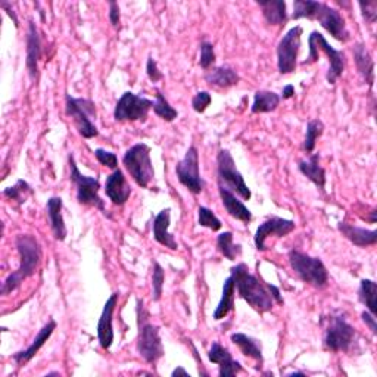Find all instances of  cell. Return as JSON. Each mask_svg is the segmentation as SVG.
I'll return each mask as SVG.
<instances>
[{"label": "cell", "instance_id": "obj_49", "mask_svg": "<svg viewBox=\"0 0 377 377\" xmlns=\"http://www.w3.org/2000/svg\"><path fill=\"white\" fill-rule=\"evenodd\" d=\"M289 376H305L304 373H300V371H293V373H291Z\"/></svg>", "mask_w": 377, "mask_h": 377}, {"label": "cell", "instance_id": "obj_32", "mask_svg": "<svg viewBox=\"0 0 377 377\" xmlns=\"http://www.w3.org/2000/svg\"><path fill=\"white\" fill-rule=\"evenodd\" d=\"M376 295H377V284L370 279H363L358 289V299L361 304H364L373 315L377 314V304H376Z\"/></svg>", "mask_w": 377, "mask_h": 377}, {"label": "cell", "instance_id": "obj_2", "mask_svg": "<svg viewBox=\"0 0 377 377\" xmlns=\"http://www.w3.org/2000/svg\"><path fill=\"white\" fill-rule=\"evenodd\" d=\"M232 277L234 280L239 296L260 314L268 312L275 307V298L270 284H264L258 277L253 276L246 264L232 267Z\"/></svg>", "mask_w": 377, "mask_h": 377}, {"label": "cell", "instance_id": "obj_44", "mask_svg": "<svg viewBox=\"0 0 377 377\" xmlns=\"http://www.w3.org/2000/svg\"><path fill=\"white\" fill-rule=\"evenodd\" d=\"M108 5H110V13H108L110 15V21H111V24L114 27H117L119 24V20H121V13H119V6H118L117 2H112V0H111V2Z\"/></svg>", "mask_w": 377, "mask_h": 377}, {"label": "cell", "instance_id": "obj_36", "mask_svg": "<svg viewBox=\"0 0 377 377\" xmlns=\"http://www.w3.org/2000/svg\"><path fill=\"white\" fill-rule=\"evenodd\" d=\"M29 193H32V186H29L27 182H24V180H21V178L18 180L17 183H15V186L4 190V194L6 196L8 199L18 201L20 204L25 202L27 194H29Z\"/></svg>", "mask_w": 377, "mask_h": 377}, {"label": "cell", "instance_id": "obj_45", "mask_svg": "<svg viewBox=\"0 0 377 377\" xmlns=\"http://www.w3.org/2000/svg\"><path fill=\"white\" fill-rule=\"evenodd\" d=\"M374 317H376V315H373V314L369 312V311L361 312V319H363V322L369 326V329L371 330V333H373V335H377V323H376Z\"/></svg>", "mask_w": 377, "mask_h": 377}, {"label": "cell", "instance_id": "obj_26", "mask_svg": "<svg viewBox=\"0 0 377 377\" xmlns=\"http://www.w3.org/2000/svg\"><path fill=\"white\" fill-rule=\"evenodd\" d=\"M205 81L213 87L229 88V87L236 86L240 81V77L236 70L227 65H221V67H216L211 71H208L205 74Z\"/></svg>", "mask_w": 377, "mask_h": 377}, {"label": "cell", "instance_id": "obj_13", "mask_svg": "<svg viewBox=\"0 0 377 377\" xmlns=\"http://www.w3.org/2000/svg\"><path fill=\"white\" fill-rule=\"evenodd\" d=\"M176 174L178 182L182 183L190 193L199 194L204 190L205 182L202 180L199 171V152L194 146H190L185 158L177 164Z\"/></svg>", "mask_w": 377, "mask_h": 377}, {"label": "cell", "instance_id": "obj_33", "mask_svg": "<svg viewBox=\"0 0 377 377\" xmlns=\"http://www.w3.org/2000/svg\"><path fill=\"white\" fill-rule=\"evenodd\" d=\"M217 248L225 256V258L234 261L237 256L242 253V246L234 245L233 242V233L224 232L217 237Z\"/></svg>", "mask_w": 377, "mask_h": 377}, {"label": "cell", "instance_id": "obj_37", "mask_svg": "<svg viewBox=\"0 0 377 377\" xmlns=\"http://www.w3.org/2000/svg\"><path fill=\"white\" fill-rule=\"evenodd\" d=\"M198 221H199V225H202V227L211 229L213 232H218L223 227V224L218 220V217L206 206H199V209H198Z\"/></svg>", "mask_w": 377, "mask_h": 377}, {"label": "cell", "instance_id": "obj_34", "mask_svg": "<svg viewBox=\"0 0 377 377\" xmlns=\"http://www.w3.org/2000/svg\"><path fill=\"white\" fill-rule=\"evenodd\" d=\"M154 112L162 118L164 121H167V123H173L174 119L178 117V112L171 107L170 102L165 99V96L159 92H157V100L154 102Z\"/></svg>", "mask_w": 377, "mask_h": 377}, {"label": "cell", "instance_id": "obj_23", "mask_svg": "<svg viewBox=\"0 0 377 377\" xmlns=\"http://www.w3.org/2000/svg\"><path fill=\"white\" fill-rule=\"evenodd\" d=\"M218 192H220V198L225 211H227L233 218L244 221V223L252 221V213L242 201H239L236 198V194L233 192H230L229 189H225L223 186H218Z\"/></svg>", "mask_w": 377, "mask_h": 377}, {"label": "cell", "instance_id": "obj_10", "mask_svg": "<svg viewBox=\"0 0 377 377\" xmlns=\"http://www.w3.org/2000/svg\"><path fill=\"white\" fill-rule=\"evenodd\" d=\"M70 162V178L71 182L77 187V201L81 205H88V206H95L98 208L100 213H105V202L99 196V189L100 183L98 177H87L80 173L77 162L74 159V155L68 157Z\"/></svg>", "mask_w": 377, "mask_h": 377}, {"label": "cell", "instance_id": "obj_39", "mask_svg": "<svg viewBox=\"0 0 377 377\" xmlns=\"http://www.w3.org/2000/svg\"><path fill=\"white\" fill-rule=\"evenodd\" d=\"M216 62V52H214V44L209 41H202L201 43V59L199 65L204 70H208L209 67H213Z\"/></svg>", "mask_w": 377, "mask_h": 377}, {"label": "cell", "instance_id": "obj_35", "mask_svg": "<svg viewBox=\"0 0 377 377\" xmlns=\"http://www.w3.org/2000/svg\"><path fill=\"white\" fill-rule=\"evenodd\" d=\"M324 131V124L320 119H311L307 126V133H305V140H304V149L307 150L308 154H311L314 147H315V142L317 139L320 138Z\"/></svg>", "mask_w": 377, "mask_h": 377}, {"label": "cell", "instance_id": "obj_9", "mask_svg": "<svg viewBox=\"0 0 377 377\" xmlns=\"http://www.w3.org/2000/svg\"><path fill=\"white\" fill-rule=\"evenodd\" d=\"M65 112L72 118L74 126L84 139H93L99 135V130L92 121L96 115L95 103L88 99H75L71 95L65 96Z\"/></svg>", "mask_w": 377, "mask_h": 377}, {"label": "cell", "instance_id": "obj_16", "mask_svg": "<svg viewBox=\"0 0 377 377\" xmlns=\"http://www.w3.org/2000/svg\"><path fill=\"white\" fill-rule=\"evenodd\" d=\"M118 292H114L107 303L103 305V311L98 323V339L102 346V350H110L114 343V327H112V317L118 304Z\"/></svg>", "mask_w": 377, "mask_h": 377}, {"label": "cell", "instance_id": "obj_17", "mask_svg": "<svg viewBox=\"0 0 377 377\" xmlns=\"http://www.w3.org/2000/svg\"><path fill=\"white\" fill-rule=\"evenodd\" d=\"M208 358L211 363L218 364L220 377H233L244 370L239 361L233 359L230 351L218 342H213V345H211Z\"/></svg>", "mask_w": 377, "mask_h": 377}, {"label": "cell", "instance_id": "obj_7", "mask_svg": "<svg viewBox=\"0 0 377 377\" xmlns=\"http://www.w3.org/2000/svg\"><path fill=\"white\" fill-rule=\"evenodd\" d=\"M124 167L140 187L146 189L155 177V170L150 159V147L146 143L131 146L123 158Z\"/></svg>", "mask_w": 377, "mask_h": 377}, {"label": "cell", "instance_id": "obj_14", "mask_svg": "<svg viewBox=\"0 0 377 377\" xmlns=\"http://www.w3.org/2000/svg\"><path fill=\"white\" fill-rule=\"evenodd\" d=\"M300 36H303V27L296 25L291 28L279 41L277 68L283 75L292 74L296 70L298 55L300 51Z\"/></svg>", "mask_w": 377, "mask_h": 377}, {"label": "cell", "instance_id": "obj_21", "mask_svg": "<svg viewBox=\"0 0 377 377\" xmlns=\"http://www.w3.org/2000/svg\"><path fill=\"white\" fill-rule=\"evenodd\" d=\"M170 223H171V209L165 208L154 220V225H152L154 237L159 245L168 248L171 251H176L178 248V244H177V240L174 239V236L168 232Z\"/></svg>", "mask_w": 377, "mask_h": 377}, {"label": "cell", "instance_id": "obj_8", "mask_svg": "<svg viewBox=\"0 0 377 377\" xmlns=\"http://www.w3.org/2000/svg\"><path fill=\"white\" fill-rule=\"evenodd\" d=\"M217 176L218 186L239 194L244 201H249L252 198V192L245 183L244 176L237 170L236 162L227 149H221L217 155Z\"/></svg>", "mask_w": 377, "mask_h": 377}, {"label": "cell", "instance_id": "obj_47", "mask_svg": "<svg viewBox=\"0 0 377 377\" xmlns=\"http://www.w3.org/2000/svg\"><path fill=\"white\" fill-rule=\"evenodd\" d=\"M293 95H295V87L292 84H288L283 88V92H282L283 99H291L293 98Z\"/></svg>", "mask_w": 377, "mask_h": 377}, {"label": "cell", "instance_id": "obj_48", "mask_svg": "<svg viewBox=\"0 0 377 377\" xmlns=\"http://www.w3.org/2000/svg\"><path fill=\"white\" fill-rule=\"evenodd\" d=\"M171 376L173 377H176V376H189L190 377V374H189V371H186L183 367H178V369H176L173 373H171Z\"/></svg>", "mask_w": 377, "mask_h": 377}, {"label": "cell", "instance_id": "obj_12", "mask_svg": "<svg viewBox=\"0 0 377 377\" xmlns=\"http://www.w3.org/2000/svg\"><path fill=\"white\" fill-rule=\"evenodd\" d=\"M355 329L342 315H333L329 319V326L324 335V346L331 352H346L354 342Z\"/></svg>", "mask_w": 377, "mask_h": 377}, {"label": "cell", "instance_id": "obj_25", "mask_svg": "<svg viewBox=\"0 0 377 377\" xmlns=\"http://www.w3.org/2000/svg\"><path fill=\"white\" fill-rule=\"evenodd\" d=\"M354 59H355V65L358 72L361 74V77L369 84V87L371 88L374 84V62L371 59L370 52L367 51L364 43H357L354 49Z\"/></svg>", "mask_w": 377, "mask_h": 377}, {"label": "cell", "instance_id": "obj_11", "mask_svg": "<svg viewBox=\"0 0 377 377\" xmlns=\"http://www.w3.org/2000/svg\"><path fill=\"white\" fill-rule=\"evenodd\" d=\"M152 108H154V102L150 99L138 96L133 92H126L115 105L114 118L117 123H124V121L145 123L147 119L149 111Z\"/></svg>", "mask_w": 377, "mask_h": 377}, {"label": "cell", "instance_id": "obj_38", "mask_svg": "<svg viewBox=\"0 0 377 377\" xmlns=\"http://www.w3.org/2000/svg\"><path fill=\"white\" fill-rule=\"evenodd\" d=\"M164 282H165V273L164 268L155 263L154 264V275H152V288H154V300L158 303L162 296V289H164Z\"/></svg>", "mask_w": 377, "mask_h": 377}, {"label": "cell", "instance_id": "obj_20", "mask_svg": "<svg viewBox=\"0 0 377 377\" xmlns=\"http://www.w3.org/2000/svg\"><path fill=\"white\" fill-rule=\"evenodd\" d=\"M55 329H56V322L55 320H49L46 324H44L40 329V331L37 333V336L34 338L33 343L29 345L25 351H20V352L12 355L15 363H17L18 366H22V364H27L28 361H32L36 357V354L41 350V346L51 339V336L53 335Z\"/></svg>", "mask_w": 377, "mask_h": 377}, {"label": "cell", "instance_id": "obj_31", "mask_svg": "<svg viewBox=\"0 0 377 377\" xmlns=\"http://www.w3.org/2000/svg\"><path fill=\"white\" fill-rule=\"evenodd\" d=\"M280 96L275 92H270V90H258L253 96V103H252V112L253 114H267L275 111L279 103H280Z\"/></svg>", "mask_w": 377, "mask_h": 377}, {"label": "cell", "instance_id": "obj_41", "mask_svg": "<svg viewBox=\"0 0 377 377\" xmlns=\"http://www.w3.org/2000/svg\"><path fill=\"white\" fill-rule=\"evenodd\" d=\"M211 100H213V98H211V95L208 92H199L196 93L194 98L192 99V108L194 112L198 114H202L206 111V108L209 107Z\"/></svg>", "mask_w": 377, "mask_h": 377}, {"label": "cell", "instance_id": "obj_18", "mask_svg": "<svg viewBox=\"0 0 377 377\" xmlns=\"http://www.w3.org/2000/svg\"><path fill=\"white\" fill-rule=\"evenodd\" d=\"M41 58V41L39 29L33 21H29L28 34H27V70L29 79L33 81L39 80V61Z\"/></svg>", "mask_w": 377, "mask_h": 377}, {"label": "cell", "instance_id": "obj_15", "mask_svg": "<svg viewBox=\"0 0 377 377\" xmlns=\"http://www.w3.org/2000/svg\"><path fill=\"white\" fill-rule=\"evenodd\" d=\"M295 230V223L292 220H284V218H279V217H271L267 221H264L263 224H260V227L256 229L253 242L255 246L258 251H265V240L268 236L275 234L277 237H284L288 236L289 233H292Z\"/></svg>", "mask_w": 377, "mask_h": 377}, {"label": "cell", "instance_id": "obj_42", "mask_svg": "<svg viewBox=\"0 0 377 377\" xmlns=\"http://www.w3.org/2000/svg\"><path fill=\"white\" fill-rule=\"evenodd\" d=\"M359 9L361 13H363V18L366 20V22L369 24H374L376 18H377V2H359Z\"/></svg>", "mask_w": 377, "mask_h": 377}, {"label": "cell", "instance_id": "obj_19", "mask_svg": "<svg viewBox=\"0 0 377 377\" xmlns=\"http://www.w3.org/2000/svg\"><path fill=\"white\" fill-rule=\"evenodd\" d=\"M105 193H107L114 205H124L128 201L131 194V186L127 183L124 173L119 168L114 170V173L107 177Z\"/></svg>", "mask_w": 377, "mask_h": 377}, {"label": "cell", "instance_id": "obj_24", "mask_svg": "<svg viewBox=\"0 0 377 377\" xmlns=\"http://www.w3.org/2000/svg\"><path fill=\"white\" fill-rule=\"evenodd\" d=\"M338 229L346 239L351 240L355 246L366 248V246H373L377 244V232L376 230L355 227V225L346 224V223H339Z\"/></svg>", "mask_w": 377, "mask_h": 377}, {"label": "cell", "instance_id": "obj_6", "mask_svg": "<svg viewBox=\"0 0 377 377\" xmlns=\"http://www.w3.org/2000/svg\"><path fill=\"white\" fill-rule=\"evenodd\" d=\"M310 55L307 58V61L303 62V65H310L315 62L319 59V51H322L327 59H329V71L326 75V80L329 84H336L338 79L343 74L345 71V64H346V58L342 51H336L329 44V41L324 39V36L319 32H312L310 39Z\"/></svg>", "mask_w": 377, "mask_h": 377}, {"label": "cell", "instance_id": "obj_22", "mask_svg": "<svg viewBox=\"0 0 377 377\" xmlns=\"http://www.w3.org/2000/svg\"><path fill=\"white\" fill-rule=\"evenodd\" d=\"M46 211H48L51 229H52L55 239L59 240V242H64V240L67 239V225H65V220L62 216V198H59V196H53V198H51L48 201Z\"/></svg>", "mask_w": 377, "mask_h": 377}, {"label": "cell", "instance_id": "obj_30", "mask_svg": "<svg viewBox=\"0 0 377 377\" xmlns=\"http://www.w3.org/2000/svg\"><path fill=\"white\" fill-rule=\"evenodd\" d=\"M234 292H236V284L233 277H227L224 280L223 284V295L218 307L214 311V320H223L224 317H227L230 311L234 308Z\"/></svg>", "mask_w": 377, "mask_h": 377}, {"label": "cell", "instance_id": "obj_27", "mask_svg": "<svg viewBox=\"0 0 377 377\" xmlns=\"http://www.w3.org/2000/svg\"><path fill=\"white\" fill-rule=\"evenodd\" d=\"M298 168L310 180V182H312L317 186V189H320L322 192H324L326 171L320 165V155L319 154H314L307 161H299Z\"/></svg>", "mask_w": 377, "mask_h": 377}, {"label": "cell", "instance_id": "obj_3", "mask_svg": "<svg viewBox=\"0 0 377 377\" xmlns=\"http://www.w3.org/2000/svg\"><path fill=\"white\" fill-rule=\"evenodd\" d=\"M15 245L20 252V267L17 271L9 275L2 286V295L12 293L17 291L24 280L36 275V271L41 261V248L37 239L32 234H20L15 240Z\"/></svg>", "mask_w": 377, "mask_h": 377}, {"label": "cell", "instance_id": "obj_5", "mask_svg": "<svg viewBox=\"0 0 377 377\" xmlns=\"http://www.w3.org/2000/svg\"><path fill=\"white\" fill-rule=\"evenodd\" d=\"M289 264L295 275L304 283L312 286V288L323 289L327 286L329 273L320 258L293 249L289 252Z\"/></svg>", "mask_w": 377, "mask_h": 377}, {"label": "cell", "instance_id": "obj_46", "mask_svg": "<svg viewBox=\"0 0 377 377\" xmlns=\"http://www.w3.org/2000/svg\"><path fill=\"white\" fill-rule=\"evenodd\" d=\"M0 6H2L5 11H6V13L9 15V17L13 20V24H15V27H17V28H20V21H18V18H17V15H15V12L9 8V5L6 4V2H2V4H0Z\"/></svg>", "mask_w": 377, "mask_h": 377}, {"label": "cell", "instance_id": "obj_28", "mask_svg": "<svg viewBox=\"0 0 377 377\" xmlns=\"http://www.w3.org/2000/svg\"><path fill=\"white\" fill-rule=\"evenodd\" d=\"M230 339L245 357H249V358L255 359L258 364L264 363L263 346H261L260 340H256L252 336H248L245 333H233L230 336Z\"/></svg>", "mask_w": 377, "mask_h": 377}, {"label": "cell", "instance_id": "obj_29", "mask_svg": "<svg viewBox=\"0 0 377 377\" xmlns=\"http://www.w3.org/2000/svg\"><path fill=\"white\" fill-rule=\"evenodd\" d=\"M260 5L264 18L271 25H280L288 21V12H286V2L283 0H267V2H256Z\"/></svg>", "mask_w": 377, "mask_h": 377}, {"label": "cell", "instance_id": "obj_1", "mask_svg": "<svg viewBox=\"0 0 377 377\" xmlns=\"http://www.w3.org/2000/svg\"><path fill=\"white\" fill-rule=\"evenodd\" d=\"M300 18L319 21L327 33L342 43H346L351 37L343 15L326 4L314 2V0H295L292 20Z\"/></svg>", "mask_w": 377, "mask_h": 377}, {"label": "cell", "instance_id": "obj_40", "mask_svg": "<svg viewBox=\"0 0 377 377\" xmlns=\"http://www.w3.org/2000/svg\"><path fill=\"white\" fill-rule=\"evenodd\" d=\"M95 157L102 165H105V167H108L111 170L118 168V158L114 152H108V150H105V149H96Z\"/></svg>", "mask_w": 377, "mask_h": 377}, {"label": "cell", "instance_id": "obj_4", "mask_svg": "<svg viewBox=\"0 0 377 377\" xmlns=\"http://www.w3.org/2000/svg\"><path fill=\"white\" fill-rule=\"evenodd\" d=\"M138 323H139L138 351L146 363L157 364L164 357L159 327L147 322V312L143 308L142 299H138Z\"/></svg>", "mask_w": 377, "mask_h": 377}, {"label": "cell", "instance_id": "obj_43", "mask_svg": "<svg viewBox=\"0 0 377 377\" xmlns=\"http://www.w3.org/2000/svg\"><path fill=\"white\" fill-rule=\"evenodd\" d=\"M146 74H147L149 80L152 81V83H157V81H159V80L164 79V75H162V72L159 71L158 64H157V61H155V59H154L152 56H149V58H147V62H146Z\"/></svg>", "mask_w": 377, "mask_h": 377}]
</instances>
